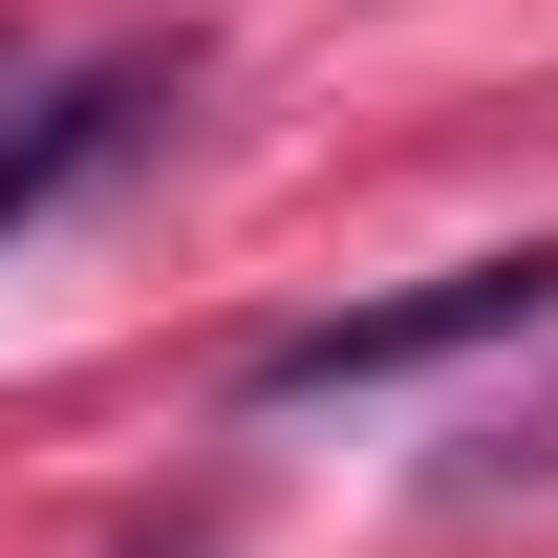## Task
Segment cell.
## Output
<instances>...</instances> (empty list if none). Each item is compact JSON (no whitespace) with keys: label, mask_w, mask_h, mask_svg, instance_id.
<instances>
[{"label":"cell","mask_w":558,"mask_h":558,"mask_svg":"<svg viewBox=\"0 0 558 558\" xmlns=\"http://www.w3.org/2000/svg\"><path fill=\"white\" fill-rule=\"evenodd\" d=\"M558 323V236H515V258H451L409 279V301H344V323H279L258 365H236V409H365V387H429V365H473V344H537Z\"/></svg>","instance_id":"1"},{"label":"cell","mask_w":558,"mask_h":558,"mask_svg":"<svg viewBox=\"0 0 558 558\" xmlns=\"http://www.w3.org/2000/svg\"><path fill=\"white\" fill-rule=\"evenodd\" d=\"M172 108H194V44H108V65L22 86V108H0V258H22V236H44L65 194H108V172H130Z\"/></svg>","instance_id":"2"},{"label":"cell","mask_w":558,"mask_h":558,"mask_svg":"<svg viewBox=\"0 0 558 558\" xmlns=\"http://www.w3.org/2000/svg\"><path fill=\"white\" fill-rule=\"evenodd\" d=\"M429 494H451V515H494V494H558V387H537V409H494V429H473Z\"/></svg>","instance_id":"3"}]
</instances>
